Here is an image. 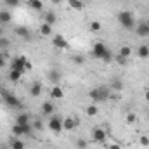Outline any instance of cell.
<instances>
[{"instance_id": "cell-1", "label": "cell", "mask_w": 149, "mask_h": 149, "mask_svg": "<svg viewBox=\"0 0 149 149\" xmlns=\"http://www.w3.org/2000/svg\"><path fill=\"white\" fill-rule=\"evenodd\" d=\"M92 56L95 59H101L104 63H111L113 61V54L108 50V47L102 43V42H95L94 47H92Z\"/></svg>"}, {"instance_id": "cell-2", "label": "cell", "mask_w": 149, "mask_h": 149, "mask_svg": "<svg viewBox=\"0 0 149 149\" xmlns=\"http://www.w3.org/2000/svg\"><path fill=\"white\" fill-rule=\"evenodd\" d=\"M88 97L94 101V102H106L109 99V87L106 85H99L95 88H92L88 92Z\"/></svg>"}, {"instance_id": "cell-3", "label": "cell", "mask_w": 149, "mask_h": 149, "mask_svg": "<svg viewBox=\"0 0 149 149\" xmlns=\"http://www.w3.org/2000/svg\"><path fill=\"white\" fill-rule=\"evenodd\" d=\"M116 19H118V23H120L125 30H132V28H134V24H135L134 14H132L130 10H121V12L116 16Z\"/></svg>"}, {"instance_id": "cell-4", "label": "cell", "mask_w": 149, "mask_h": 149, "mask_svg": "<svg viewBox=\"0 0 149 149\" xmlns=\"http://www.w3.org/2000/svg\"><path fill=\"white\" fill-rule=\"evenodd\" d=\"M92 141L97 144H104L106 142V130L102 127H95L92 128Z\"/></svg>"}, {"instance_id": "cell-5", "label": "cell", "mask_w": 149, "mask_h": 149, "mask_svg": "<svg viewBox=\"0 0 149 149\" xmlns=\"http://www.w3.org/2000/svg\"><path fill=\"white\" fill-rule=\"evenodd\" d=\"M2 97H3V101H5V104H7L9 108H21V101H19L16 95H12L10 92H3Z\"/></svg>"}, {"instance_id": "cell-6", "label": "cell", "mask_w": 149, "mask_h": 149, "mask_svg": "<svg viewBox=\"0 0 149 149\" xmlns=\"http://www.w3.org/2000/svg\"><path fill=\"white\" fill-rule=\"evenodd\" d=\"M49 128L54 132V134H59L63 130V118L61 116H52L49 120Z\"/></svg>"}, {"instance_id": "cell-7", "label": "cell", "mask_w": 149, "mask_h": 149, "mask_svg": "<svg viewBox=\"0 0 149 149\" xmlns=\"http://www.w3.org/2000/svg\"><path fill=\"white\" fill-rule=\"evenodd\" d=\"M26 63H28V59H26L24 56L14 57V59H12V70H19L21 73H24V71H26Z\"/></svg>"}, {"instance_id": "cell-8", "label": "cell", "mask_w": 149, "mask_h": 149, "mask_svg": "<svg viewBox=\"0 0 149 149\" xmlns=\"http://www.w3.org/2000/svg\"><path fill=\"white\" fill-rule=\"evenodd\" d=\"M76 125H78V120L73 118V116H68V118H64L63 120V130H66V132H71L76 128Z\"/></svg>"}, {"instance_id": "cell-9", "label": "cell", "mask_w": 149, "mask_h": 149, "mask_svg": "<svg viewBox=\"0 0 149 149\" xmlns=\"http://www.w3.org/2000/svg\"><path fill=\"white\" fill-rule=\"evenodd\" d=\"M52 45L56 49H68V42H66V38L63 37L61 33H57L56 37L52 38Z\"/></svg>"}, {"instance_id": "cell-10", "label": "cell", "mask_w": 149, "mask_h": 149, "mask_svg": "<svg viewBox=\"0 0 149 149\" xmlns=\"http://www.w3.org/2000/svg\"><path fill=\"white\" fill-rule=\"evenodd\" d=\"M135 35L137 37H149V26L146 23H139L137 24V28H135Z\"/></svg>"}, {"instance_id": "cell-11", "label": "cell", "mask_w": 149, "mask_h": 149, "mask_svg": "<svg viewBox=\"0 0 149 149\" xmlns=\"http://www.w3.org/2000/svg\"><path fill=\"white\" fill-rule=\"evenodd\" d=\"M50 97H52V99H63V97H64V90H63L59 85H54V87L50 88Z\"/></svg>"}, {"instance_id": "cell-12", "label": "cell", "mask_w": 149, "mask_h": 149, "mask_svg": "<svg viewBox=\"0 0 149 149\" xmlns=\"http://www.w3.org/2000/svg\"><path fill=\"white\" fill-rule=\"evenodd\" d=\"M16 123L17 125H28V123H31V118H30L28 113H19L16 116Z\"/></svg>"}, {"instance_id": "cell-13", "label": "cell", "mask_w": 149, "mask_h": 149, "mask_svg": "<svg viewBox=\"0 0 149 149\" xmlns=\"http://www.w3.org/2000/svg\"><path fill=\"white\" fill-rule=\"evenodd\" d=\"M12 21V14L9 10H0V26H5Z\"/></svg>"}, {"instance_id": "cell-14", "label": "cell", "mask_w": 149, "mask_h": 149, "mask_svg": "<svg viewBox=\"0 0 149 149\" xmlns=\"http://www.w3.org/2000/svg\"><path fill=\"white\" fill-rule=\"evenodd\" d=\"M42 94V83L40 81H33L31 87H30V95L31 97H38Z\"/></svg>"}, {"instance_id": "cell-15", "label": "cell", "mask_w": 149, "mask_h": 149, "mask_svg": "<svg viewBox=\"0 0 149 149\" xmlns=\"http://www.w3.org/2000/svg\"><path fill=\"white\" fill-rule=\"evenodd\" d=\"M120 56H123V57H127V59H130L132 57V54H134V50H132V47L130 45H121V49H120V52H118Z\"/></svg>"}, {"instance_id": "cell-16", "label": "cell", "mask_w": 149, "mask_h": 149, "mask_svg": "<svg viewBox=\"0 0 149 149\" xmlns=\"http://www.w3.org/2000/svg\"><path fill=\"white\" fill-rule=\"evenodd\" d=\"M61 76H63V74H61V71H59V70H50V71H49V76H47V78H49L50 81L57 83V81H61Z\"/></svg>"}, {"instance_id": "cell-17", "label": "cell", "mask_w": 149, "mask_h": 149, "mask_svg": "<svg viewBox=\"0 0 149 149\" xmlns=\"http://www.w3.org/2000/svg\"><path fill=\"white\" fill-rule=\"evenodd\" d=\"M137 56H139L141 59H148L149 57V47L148 45H139V49H137Z\"/></svg>"}, {"instance_id": "cell-18", "label": "cell", "mask_w": 149, "mask_h": 149, "mask_svg": "<svg viewBox=\"0 0 149 149\" xmlns=\"http://www.w3.org/2000/svg\"><path fill=\"white\" fill-rule=\"evenodd\" d=\"M68 5H70L73 10H83V7H85V3H83L81 0H68Z\"/></svg>"}, {"instance_id": "cell-19", "label": "cell", "mask_w": 149, "mask_h": 149, "mask_svg": "<svg viewBox=\"0 0 149 149\" xmlns=\"http://www.w3.org/2000/svg\"><path fill=\"white\" fill-rule=\"evenodd\" d=\"M42 113H43L45 116L54 114V104H52V102H43V104H42Z\"/></svg>"}, {"instance_id": "cell-20", "label": "cell", "mask_w": 149, "mask_h": 149, "mask_svg": "<svg viewBox=\"0 0 149 149\" xmlns=\"http://www.w3.org/2000/svg\"><path fill=\"white\" fill-rule=\"evenodd\" d=\"M56 21H57V16H56V12H54V10H47V14H45V23L52 26Z\"/></svg>"}, {"instance_id": "cell-21", "label": "cell", "mask_w": 149, "mask_h": 149, "mask_svg": "<svg viewBox=\"0 0 149 149\" xmlns=\"http://www.w3.org/2000/svg\"><path fill=\"white\" fill-rule=\"evenodd\" d=\"M50 33H52V26L47 24V23H43V24L40 26V35H42V37H49Z\"/></svg>"}, {"instance_id": "cell-22", "label": "cell", "mask_w": 149, "mask_h": 149, "mask_svg": "<svg viewBox=\"0 0 149 149\" xmlns=\"http://www.w3.org/2000/svg\"><path fill=\"white\" fill-rule=\"evenodd\" d=\"M21 76H23V73H21L19 70H10V73H9V80H10V81H19Z\"/></svg>"}, {"instance_id": "cell-23", "label": "cell", "mask_w": 149, "mask_h": 149, "mask_svg": "<svg viewBox=\"0 0 149 149\" xmlns=\"http://www.w3.org/2000/svg\"><path fill=\"white\" fill-rule=\"evenodd\" d=\"M16 33H17V37H23V38L30 37V30H28L26 26H17V28H16Z\"/></svg>"}, {"instance_id": "cell-24", "label": "cell", "mask_w": 149, "mask_h": 149, "mask_svg": "<svg viewBox=\"0 0 149 149\" xmlns=\"http://www.w3.org/2000/svg\"><path fill=\"white\" fill-rule=\"evenodd\" d=\"M109 88H114V90H123V81H121L120 78H113Z\"/></svg>"}, {"instance_id": "cell-25", "label": "cell", "mask_w": 149, "mask_h": 149, "mask_svg": "<svg viewBox=\"0 0 149 149\" xmlns=\"http://www.w3.org/2000/svg\"><path fill=\"white\" fill-rule=\"evenodd\" d=\"M28 5H30L31 9H35V10H42V9H43L42 0H28Z\"/></svg>"}, {"instance_id": "cell-26", "label": "cell", "mask_w": 149, "mask_h": 149, "mask_svg": "<svg viewBox=\"0 0 149 149\" xmlns=\"http://www.w3.org/2000/svg\"><path fill=\"white\" fill-rule=\"evenodd\" d=\"M10 149H24V142H23L19 137H16V139L10 142Z\"/></svg>"}, {"instance_id": "cell-27", "label": "cell", "mask_w": 149, "mask_h": 149, "mask_svg": "<svg viewBox=\"0 0 149 149\" xmlns=\"http://www.w3.org/2000/svg\"><path fill=\"white\" fill-rule=\"evenodd\" d=\"M85 113H87L88 116H95V114L99 113V108H97L95 104H88V106H87V109H85Z\"/></svg>"}, {"instance_id": "cell-28", "label": "cell", "mask_w": 149, "mask_h": 149, "mask_svg": "<svg viewBox=\"0 0 149 149\" xmlns=\"http://www.w3.org/2000/svg\"><path fill=\"white\" fill-rule=\"evenodd\" d=\"M10 45V40L7 37H0V50H7V47Z\"/></svg>"}, {"instance_id": "cell-29", "label": "cell", "mask_w": 149, "mask_h": 149, "mask_svg": "<svg viewBox=\"0 0 149 149\" xmlns=\"http://www.w3.org/2000/svg\"><path fill=\"white\" fill-rule=\"evenodd\" d=\"M90 30H92L94 33H97V31L102 30V24H101L99 21H92V23H90Z\"/></svg>"}, {"instance_id": "cell-30", "label": "cell", "mask_w": 149, "mask_h": 149, "mask_svg": "<svg viewBox=\"0 0 149 149\" xmlns=\"http://www.w3.org/2000/svg\"><path fill=\"white\" fill-rule=\"evenodd\" d=\"M116 63H118L120 66H127V64H128V59L123 57V56H120V54H116Z\"/></svg>"}, {"instance_id": "cell-31", "label": "cell", "mask_w": 149, "mask_h": 149, "mask_svg": "<svg viewBox=\"0 0 149 149\" xmlns=\"http://www.w3.org/2000/svg\"><path fill=\"white\" fill-rule=\"evenodd\" d=\"M3 3L7 5V7H19V3H21V0H3Z\"/></svg>"}, {"instance_id": "cell-32", "label": "cell", "mask_w": 149, "mask_h": 149, "mask_svg": "<svg viewBox=\"0 0 149 149\" xmlns=\"http://www.w3.org/2000/svg\"><path fill=\"white\" fill-rule=\"evenodd\" d=\"M76 148L78 149H87L88 148V142H87L85 139H78V141H76Z\"/></svg>"}, {"instance_id": "cell-33", "label": "cell", "mask_w": 149, "mask_h": 149, "mask_svg": "<svg viewBox=\"0 0 149 149\" xmlns=\"http://www.w3.org/2000/svg\"><path fill=\"white\" fill-rule=\"evenodd\" d=\"M33 130H37V132H40V130H43V123L40 121V120H33Z\"/></svg>"}, {"instance_id": "cell-34", "label": "cell", "mask_w": 149, "mask_h": 149, "mask_svg": "<svg viewBox=\"0 0 149 149\" xmlns=\"http://www.w3.org/2000/svg\"><path fill=\"white\" fill-rule=\"evenodd\" d=\"M137 121V114L135 113H128L127 114V123H135Z\"/></svg>"}, {"instance_id": "cell-35", "label": "cell", "mask_w": 149, "mask_h": 149, "mask_svg": "<svg viewBox=\"0 0 149 149\" xmlns=\"http://www.w3.org/2000/svg\"><path fill=\"white\" fill-rule=\"evenodd\" d=\"M5 57H7V52H0V68L5 66Z\"/></svg>"}, {"instance_id": "cell-36", "label": "cell", "mask_w": 149, "mask_h": 149, "mask_svg": "<svg viewBox=\"0 0 149 149\" xmlns=\"http://www.w3.org/2000/svg\"><path fill=\"white\" fill-rule=\"evenodd\" d=\"M83 61H85V59H83V56H74V57H73L74 64H83Z\"/></svg>"}, {"instance_id": "cell-37", "label": "cell", "mask_w": 149, "mask_h": 149, "mask_svg": "<svg viewBox=\"0 0 149 149\" xmlns=\"http://www.w3.org/2000/svg\"><path fill=\"white\" fill-rule=\"evenodd\" d=\"M141 144L142 146H149V135H142L141 137Z\"/></svg>"}, {"instance_id": "cell-38", "label": "cell", "mask_w": 149, "mask_h": 149, "mask_svg": "<svg viewBox=\"0 0 149 149\" xmlns=\"http://www.w3.org/2000/svg\"><path fill=\"white\" fill-rule=\"evenodd\" d=\"M108 149H121V146H120V144H111Z\"/></svg>"}, {"instance_id": "cell-39", "label": "cell", "mask_w": 149, "mask_h": 149, "mask_svg": "<svg viewBox=\"0 0 149 149\" xmlns=\"http://www.w3.org/2000/svg\"><path fill=\"white\" fill-rule=\"evenodd\" d=\"M0 37H5V26H0Z\"/></svg>"}, {"instance_id": "cell-40", "label": "cell", "mask_w": 149, "mask_h": 149, "mask_svg": "<svg viewBox=\"0 0 149 149\" xmlns=\"http://www.w3.org/2000/svg\"><path fill=\"white\" fill-rule=\"evenodd\" d=\"M144 99H146V101L149 102V88L146 90V92H144Z\"/></svg>"}, {"instance_id": "cell-41", "label": "cell", "mask_w": 149, "mask_h": 149, "mask_svg": "<svg viewBox=\"0 0 149 149\" xmlns=\"http://www.w3.org/2000/svg\"><path fill=\"white\" fill-rule=\"evenodd\" d=\"M30 70H31V63L28 61V63H26V71H30Z\"/></svg>"}, {"instance_id": "cell-42", "label": "cell", "mask_w": 149, "mask_h": 149, "mask_svg": "<svg viewBox=\"0 0 149 149\" xmlns=\"http://www.w3.org/2000/svg\"><path fill=\"white\" fill-rule=\"evenodd\" d=\"M63 0H52V3H61Z\"/></svg>"}, {"instance_id": "cell-43", "label": "cell", "mask_w": 149, "mask_h": 149, "mask_svg": "<svg viewBox=\"0 0 149 149\" xmlns=\"http://www.w3.org/2000/svg\"><path fill=\"white\" fill-rule=\"evenodd\" d=\"M146 24H148V26H149V17H148V21H146Z\"/></svg>"}, {"instance_id": "cell-44", "label": "cell", "mask_w": 149, "mask_h": 149, "mask_svg": "<svg viewBox=\"0 0 149 149\" xmlns=\"http://www.w3.org/2000/svg\"><path fill=\"white\" fill-rule=\"evenodd\" d=\"M47 149H54V148H47Z\"/></svg>"}, {"instance_id": "cell-45", "label": "cell", "mask_w": 149, "mask_h": 149, "mask_svg": "<svg viewBox=\"0 0 149 149\" xmlns=\"http://www.w3.org/2000/svg\"><path fill=\"white\" fill-rule=\"evenodd\" d=\"M120 2H125V0H120Z\"/></svg>"}, {"instance_id": "cell-46", "label": "cell", "mask_w": 149, "mask_h": 149, "mask_svg": "<svg viewBox=\"0 0 149 149\" xmlns=\"http://www.w3.org/2000/svg\"><path fill=\"white\" fill-rule=\"evenodd\" d=\"M0 101H2V95H0Z\"/></svg>"}]
</instances>
